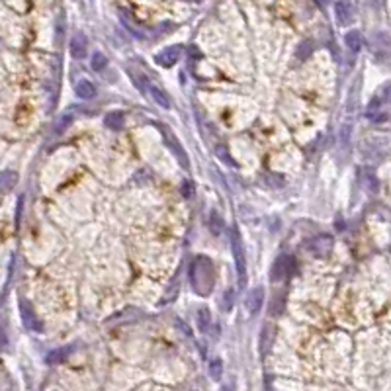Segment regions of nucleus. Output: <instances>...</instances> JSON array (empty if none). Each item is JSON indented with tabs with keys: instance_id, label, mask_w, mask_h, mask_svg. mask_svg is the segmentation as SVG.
Here are the masks:
<instances>
[{
	"instance_id": "nucleus-25",
	"label": "nucleus",
	"mask_w": 391,
	"mask_h": 391,
	"mask_svg": "<svg viewBox=\"0 0 391 391\" xmlns=\"http://www.w3.org/2000/svg\"><path fill=\"white\" fill-rule=\"evenodd\" d=\"M221 391H235V384H233V382H229V384L223 386V390Z\"/></svg>"
},
{
	"instance_id": "nucleus-10",
	"label": "nucleus",
	"mask_w": 391,
	"mask_h": 391,
	"mask_svg": "<svg viewBox=\"0 0 391 391\" xmlns=\"http://www.w3.org/2000/svg\"><path fill=\"white\" fill-rule=\"evenodd\" d=\"M272 338H274V326L272 325H264L261 332V354L266 356L270 346H272Z\"/></svg>"
},
{
	"instance_id": "nucleus-20",
	"label": "nucleus",
	"mask_w": 391,
	"mask_h": 391,
	"mask_svg": "<svg viewBox=\"0 0 391 391\" xmlns=\"http://www.w3.org/2000/svg\"><path fill=\"white\" fill-rule=\"evenodd\" d=\"M313 51V43L307 39V41H301V45L297 47V59H307Z\"/></svg>"
},
{
	"instance_id": "nucleus-24",
	"label": "nucleus",
	"mask_w": 391,
	"mask_h": 391,
	"mask_svg": "<svg viewBox=\"0 0 391 391\" xmlns=\"http://www.w3.org/2000/svg\"><path fill=\"white\" fill-rule=\"evenodd\" d=\"M130 76H131V78H133V82H135V86H137V88H139V90L143 92V90H145V84H147V78H145V76H143V78H139V76H137V74H135L133 70H130Z\"/></svg>"
},
{
	"instance_id": "nucleus-18",
	"label": "nucleus",
	"mask_w": 391,
	"mask_h": 391,
	"mask_svg": "<svg viewBox=\"0 0 391 391\" xmlns=\"http://www.w3.org/2000/svg\"><path fill=\"white\" fill-rule=\"evenodd\" d=\"M221 374H223V362L219 358H213L209 362V376H211L213 380H219Z\"/></svg>"
},
{
	"instance_id": "nucleus-26",
	"label": "nucleus",
	"mask_w": 391,
	"mask_h": 391,
	"mask_svg": "<svg viewBox=\"0 0 391 391\" xmlns=\"http://www.w3.org/2000/svg\"><path fill=\"white\" fill-rule=\"evenodd\" d=\"M319 2H321V4H323V6H325V4H328V2H330V0H319Z\"/></svg>"
},
{
	"instance_id": "nucleus-2",
	"label": "nucleus",
	"mask_w": 391,
	"mask_h": 391,
	"mask_svg": "<svg viewBox=\"0 0 391 391\" xmlns=\"http://www.w3.org/2000/svg\"><path fill=\"white\" fill-rule=\"evenodd\" d=\"M231 245H233V257H235V268H237V276H239V286L245 288L247 286V261H245L243 241H241L237 229H231Z\"/></svg>"
},
{
	"instance_id": "nucleus-1",
	"label": "nucleus",
	"mask_w": 391,
	"mask_h": 391,
	"mask_svg": "<svg viewBox=\"0 0 391 391\" xmlns=\"http://www.w3.org/2000/svg\"><path fill=\"white\" fill-rule=\"evenodd\" d=\"M190 282L196 288V292L205 295L213 288V266L205 259H197L190 266Z\"/></svg>"
},
{
	"instance_id": "nucleus-21",
	"label": "nucleus",
	"mask_w": 391,
	"mask_h": 391,
	"mask_svg": "<svg viewBox=\"0 0 391 391\" xmlns=\"http://www.w3.org/2000/svg\"><path fill=\"white\" fill-rule=\"evenodd\" d=\"M197 325H199V330H207V326H209V311L205 307H201L197 311Z\"/></svg>"
},
{
	"instance_id": "nucleus-15",
	"label": "nucleus",
	"mask_w": 391,
	"mask_h": 391,
	"mask_svg": "<svg viewBox=\"0 0 391 391\" xmlns=\"http://www.w3.org/2000/svg\"><path fill=\"white\" fill-rule=\"evenodd\" d=\"M106 126L110 130H122L124 128V114L122 112H112L106 116Z\"/></svg>"
},
{
	"instance_id": "nucleus-22",
	"label": "nucleus",
	"mask_w": 391,
	"mask_h": 391,
	"mask_svg": "<svg viewBox=\"0 0 391 391\" xmlns=\"http://www.w3.org/2000/svg\"><path fill=\"white\" fill-rule=\"evenodd\" d=\"M66 348H59V350H53V352H49V356H47V362L49 364H59V362H63L66 358Z\"/></svg>"
},
{
	"instance_id": "nucleus-8",
	"label": "nucleus",
	"mask_w": 391,
	"mask_h": 391,
	"mask_svg": "<svg viewBox=\"0 0 391 391\" xmlns=\"http://www.w3.org/2000/svg\"><path fill=\"white\" fill-rule=\"evenodd\" d=\"M334 14H336V20H338L340 26H346V24L350 22V18H352L350 6H348L344 0H338V2L334 4Z\"/></svg>"
},
{
	"instance_id": "nucleus-9",
	"label": "nucleus",
	"mask_w": 391,
	"mask_h": 391,
	"mask_svg": "<svg viewBox=\"0 0 391 391\" xmlns=\"http://www.w3.org/2000/svg\"><path fill=\"white\" fill-rule=\"evenodd\" d=\"M74 92H76V96L82 98V100H92L96 96V86L90 80H80V82H76Z\"/></svg>"
},
{
	"instance_id": "nucleus-6",
	"label": "nucleus",
	"mask_w": 391,
	"mask_h": 391,
	"mask_svg": "<svg viewBox=\"0 0 391 391\" xmlns=\"http://www.w3.org/2000/svg\"><path fill=\"white\" fill-rule=\"evenodd\" d=\"M264 303V290L262 288H257L255 292H251L247 295V309L249 313H259Z\"/></svg>"
},
{
	"instance_id": "nucleus-12",
	"label": "nucleus",
	"mask_w": 391,
	"mask_h": 391,
	"mask_svg": "<svg viewBox=\"0 0 391 391\" xmlns=\"http://www.w3.org/2000/svg\"><path fill=\"white\" fill-rule=\"evenodd\" d=\"M207 227H209V231H211L213 235H219V233L223 231L225 223H223V219L219 217L217 211H211V213L207 215Z\"/></svg>"
},
{
	"instance_id": "nucleus-4",
	"label": "nucleus",
	"mask_w": 391,
	"mask_h": 391,
	"mask_svg": "<svg viewBox=\"0 0 391 391\" xmlns=\"http://www.w3.org/2000/svg\"><path fill=\"white\" fill-rule=\"evenodd\" d=\"M20 315H22V321H24L26 328H30V330H41V323H39L35 311L30 307L28 301H20Z\"/></svg>"
},
{
	"instance_id": "nucleus-5",
	"label": "nucleus",
	"mask_w": 391,
	"mask_h": 391,
	"mask_svg": "<svg viewBox=\"0 0 391 391\" xmlns=\"http://www.w3.org/2000/svg\"><path fill=\"white\" fill-rule=\"evenodd\" d=\"M68 49H70V55H72L74 59L86 57V37H84L82 33H74L72 39H70Z\"/></svg>"
},
{
	"instance_id": "nucleus-17",
	"label": "nucleus",
	"mask_w": 391,
	"mask_h": 391,
	"mask_svg": "<svg viewBox=\"0 0 391 391\" xmlns=\"http://www.w3.org/2000/svg\"><path fill=\"white\" fill-rule=\"evenodd\" d=\"M16 180H18V176H16L14 172H2V174H0V188L10 190V188L16 184Z\"/></svg>"
},
{
	"instance_id": "nucleus-14",
	"label": "nucleus",
	"mask_w": 391,
	"mask_h": 391,
	"mask_svg": "<svg viewBox=\"0 0 391 391\" xmlns=\"http://www.w3.org/2000/svg\"><path fill=\"white\" fill-rule=\"evenodd\" d=\"M344 41H346L348 49H350V51H354V53L360 51V47H362V35H360V32H356V30H352V32L346 33Z\"/></svg>"
},
{
	"instance_id": "nucleus-3",
	"label": "nucleus",
	"mask_w": 391,
	"mask_h": 391,
	"mask_svg": "<svg viewBox=\"0 0 391 391\" xmlns=\"http://www.w3.org/2000/svg\"><path fill=\"white\" fill-rule=\"evenodd\" d=\"M293 268H295V262H293L292 257L288 255H282L278 257L274 264H272V270H270V280L272 282H280V280H286L288 276H292Z\"/></svg>"
},
{
	"instance_id": "nucleus-16",
	"label": "nucleus",
	"mask_w": 391,
	"mask_h": 391,
	"mask_svg": "<svg viewBox=\"0 0 391 391\" xmlns=\"http://www.w3.org/2000/svg\"><path fill=\"white\" fill-rule=\"evenodd\" d=\"M284 307H286V295H284V293H278V295L274 297V301H272L270 313H272V315H282Z\"/></svg>"
},
{
	"instance_id": "nucleus-11",
	"label": "nucleus",
	"mask_w": 391,
	"mask_h": 391,
	"mask_svg": "<svg viewBox=\"0 0 391 391\" xmlns=\"http://www.w3.org/2000/svg\"><path fill=\"white\" fill-rule=\"evenodd\" d=\"M166 141H168V145H170V149H172V153L176 155V159H178V163L182 164L184 168H190V163H188V157H186V153L182 151V147H180V143L178 141H174L170 135H166Z\"/></svg>"
},
{
	"instance_id": "nucleus-19",
	"label": "nucleus",
	"mask_w": 391,
	"mask_h": 391,
	"mask_svg": "<svg viewBox=\"0 0 391 391\" xmlns=\"http://www.w3.org/2000/svg\"><path fill=\"white\" fill-rule=\"evenodd\" d=\"M90 65H92V68H94V70L102 72V70L108 66V59H106L102 53H94V55H92V61H90Z\"/></svg>"
},
{
	"instance_id": "nucleus-13",
	"label": "nucleus",
	"mask_w": 391,
	"mask_h": 391,
	"mask_svg": "<svg viewBox=\"0 0 391 391\" xmlns=\"http://www.w3.org/2000/svg\"><path fill=\"white\" fill-rule=\"evenodd\" d=\"M147 90H149V94L153 96V100H155L159 106H163L164 110H168V108H170V100H168V96L164 94L163 90H159V88H157V86H153V84H149V88H147Z\"/></svg>"
},
{
	"instance_id": "nucleus-7",
	"label": "nucleus",
	"mask_w": 391,
	"mask_h": 391,
	"mask_svg": "<svg viewBox=\"0 0 391 391\" xmlns=\"http://www.w3.org/2000/svg\"><path fill=\"white\" fill-rule=\"evenodd\" d=\"M180 53H182V47H168V49H164L163 53L157 57V63H161L164 66L174 65L180 59Z\"/></svg>"
},
{
	"instance_id": "nucleus-23",
	"label": "nucleus",
	"mask_w": 391,
	"mask_h": 391,
	"mask_svg": "<svg viewBox=\"0 0 391 391\" xmlns=\"http://www.w3.org/2000/svg\"><path fill=\"white\" fill-rule=\"evenodd\" d=\"M70 124H72V114H65V116H61V118H59V122H57V126H55V133H63Z\"/></svg>"
}]
</instances>
